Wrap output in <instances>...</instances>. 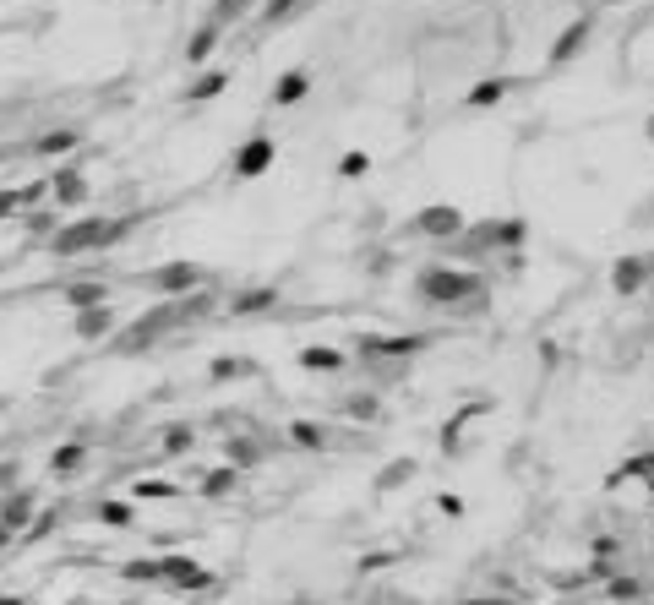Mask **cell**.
Masks as SVG:
<instances>
[{
  "instance_id": "1",
  "label": "cell",
  "mask_w": 654,
  "mask_h": 605,
  "mask_svg": "<svg viewBox=\"0 0 654 605\" xmlns=\"http://www.w3.org/2000/svg\"><path fill=\"white\" fill-rule=\"evenodd\" d=\"M126 229H131V218H115V224H104V218H71L65 229L49 235V251L55 257H82V251H98V246L120 240Z\"/></svg>"
},
{
  "instance_id": "2",
  "label": "cell",
  "mask_w": 654,
  "mask_h": 605,
  "mask_svg": "<svg viewBox=\"0 0 654 605\" xmlns=\"http://www.w3.org/2000/svg\"><path fill=\"white\" fill-rule=\"evenodd\" d=\"M420 295H426V300H437V306H458V300H475V295H480V278L437 267V273H426V278H420Z\"/></svg>"
},
{
  "instance_id": "3",
  "label": "cell",
  "mask_w": 654,
  "mask_h": 605,
  "mask_svg": "<svg viewBox=\"0 0 654 605\" xmlns=\"http://www.w3.org/2000/svg\"><path fill=\"white\" fill-rule=\"evenodd\" d=\"M267 164H273V142H267V136H251V142L235 153V180H257Z\"/></svg>"
},
{
  "instance_id": "4",
  "label": "cell",
  "mask_w": 654,
  "mask_h": 605,
  "mask_svg": "<svg viewBox=\"0 0 654 605\" xmlns=\"http://www.w3.org/2000/svg\"><path fill=\"white\" fill-rule=\"evenodd\" d=\"M415 229H420V235H442V240H453V235L464 229V218H458V207H426V213L415 218Z\"/></svg>"
},
{
  "instance_id": "5",
  "label": "cell",
  "mask_w": 654,
  "mask_h": 605,
  "mask_svg": "<svg viewBox=\"0 0 654 605\" xmlns=\"http://www.w3.org/2000/svg\"><path fill=\"white\" fill-rule=\"evenodd\" d=\"M153 284H158L164 295H186V289H196V284H202V267L175 262V267H158V273H153Z\"/></svg>"
},
{
  "instance_id": "6",
  "label": "cell",
  "mask_w": 654,
  "mask_h": 605,
  "mask_svg": "<svg viewBox=\"0 0 654 605\" xmlns=\"http://www.w3.org/2000/svg\"><path fill=\"white\" fill-rule=\"evenodd\" d=\"M109 333H115V311L109 306H82L76 311V338L93 344V338H109Z\"/></svg>"
},
{
  "instance_id": "7",
  "label": "cell",
  "mask_w": 654,
  "mask_h": 605,
  "mask_svg": "<svg viewBox=\"0 0 654 605\" xmlns=\"http://www.w3.org/2000/svg\"><path fill=\"white\" fill-rule=\"evenodd\" d=\"M0 524H5L11 535H16L22 524H33V491H16V486H11V491L0 497Z\"/></svg>"
},
{
  "instance_id": "8",
  "label": "cell",
  "mask_w": 654,
  "mask_h": 605,
  "mask_svg": "<svg viewBox=\"0 0 654 605\" xmlns=\"http://www.w3.org/2000/svg\"><path fill=\"white\" fill-rule=\"evenodd\" d=\"M158 579H169V584H186V590H207L213 584V573H202L196 562H186V557H175V562H158Z\"/></svg>"
},
{
  "instance_id": "9",
  "label": "cell",
  "mask_w": 654,
  "mask_h": 605,
  "mask_svg": "<svg viewBox=\"0 0 654 605\" xmlns=\"http://www.w3.org/2000/svg\"><path fill=\"white\" fill-rule=\"evenodd\" d=\"M649 273H654L649 257H622V262H617V273H611V289H617V295H633Z\"/></svg>"
},
{
  "instance_id": "10",
  "label": "cell",
  "mask_w": 654,
  "mask_h": 605,
  "mask_svg": "<svg viewBox=\"0 0 654 605\" xmlns=\"http://www.w3.org/2000/svg\"><path fill=\"white\" fill-rule=\"evenodd\" d=\"M49 191H55V202H65V207H71V202H82V197H87V175H82V169H60V175L49 180Z\"/></svg>"
},
{
  "instance_id": "11",
  "label": "cell",
  "mask_w": 654,
  "mask_h": 605,
  "mask_svg": "<svg viewBox=\"0 0 654 605\" xmlns=\"http://www.w3.org/2000/svg\"><path fill=\"white\" fill-rule=\"evenodd\" d=\"M82 464H87V437H76V442H65V448L49 453V469H55L60 480H65L71 469H82Z\"/></svg>"
},
{
  "instance_id": "12",
  "label": "cell",
  "mask_w": 654,
  "mask_h": 605,
  "mask_svg": "<svg viewBox=\"0 0 654 605\" xmlns=\"http://www.w3.org/2000/svg\"><path fill=\"white\" fill-rule=\"evenodd\" d=\"M306 93H311V71H284L278 87H273V104H295V98H306Z\"/></svg>"
},
{
  "instance_id": "13",
  "label": "cell",
  "mask_w": 654,
  "mask_h": 605,
  "mask_svg": "<svg viewBox=\"0 0 654 605\" xmlns=\"http://www.w3.org/2000/svg\"><path fill=\"white\" fill-rule=\"evenodd\" d=\"M76 142H82V131H71V126H55V131H44V136H38L33 147H38L44 158H55V153H71Z\"/></svg>"
},
{
  "instance_id": "14",
  "label": "cell",
  "mask_w": 654,
  "mask_h": 605,
  "mask_svg": "<svg viewBox=\"0 0 654 605\" xmlns=\"http://www.w3.org/2000/svg\"><path fill=\"white\" fill-rule=\"evenodd\" d=\"M584 38H589V16H579L562 38H557V49H551V60H573L579 49H584Z\"/></svg>"
},
{
  "instance_id": "15",
  "label": "cell",
  "mask_w": 654,
  "mask_h": 605,
  "mask_svg": "<svg viewBox=\"0 0 654 605\" xmlns=\"http://www.w3.org/2000/svg\"><path fill=\"white\" fill-rule=\"evenodd\" d=\"M300 366H306V371H338V366H344V355H338V349H327V344H311V349H300Z\"/></svg>"
},
{
  "instance_id": "16",
  "label": "cell",
  "mask_w": 654,
  "mask_h": 605,
  "mask_svg": "<svg viewBox=\"0 0 654 605\" xmlns=\"http://www.w3.org/2000/svg\"><path fill=\"white\" fill-rule=\"evenodd\" d=\"M224 71H207V76H196V87H186V104H202V98H213V93H224Z\"/></svg>"
},
{
  "instance_id": "17",
  "label": "cell",
  "mask_w": 654,
  "mask_h": 605,
  "mask_svg": "<svg viewBox=\"0 0 654 605\" xmlns=\"http://www.w3.org/2000/svg\"><path fill=\"white\" fill-rule=\"evenodd\" d=\"M65 300H71L76 311H82V306H104V284H71Z\"/></svg>"
},
{
  "instance_id": "18",
  "label": "cell",
  "mask_w": 654,
  "mask_h": 605,
  "mask_svg": "<svg viewBox=\"0 0 654 605\" xmlns=\"http://www.w3.org/2000/svg\"><path fill=\"white\" fill-rule=\"evenodd\" d=\"M98 524L126 529V524H131V508H126V502H98Z\"/></svg>"
},
{
  "instance_id": "19",
  "label": "cell",
  "mask_w": 654,
  "mask_h": 605,
  "mask_svg": "<svg viewBox=\"0 0 654 605\" xmlns=\"http://www.w3.org/2000/svg\"><path fill=\"white\" fill-rule=\"evenodd\" d=\"M508 87H513V82H480V87L469 93V109H480V104H497V98H502Z\"/></svg>"
},
{
  "instance_id": "20",
  "label": "cell",
  "mask_w": 654,
  "mask_h": 605,
  "mask_svg": "<svg viewBox=\"0 0 654 605\" xmlns=\"http://www.w3.org/2000/svg\"><path fill=\"white\" fill-rule=\"evenodd\" d=\"M27 197H44V186H33V191H0V218H11Z\"/></svg>"
},
{
  "instance_id": "21",
  "label": "cell",
  "mask_w": 654,
  "mask_h": 605,
  "mask_svg": "<svg viewBox=\"0 0 654 605\" xmlns=\"http://www.w3.org/2000/svg\"><path fill=\"white\" fill-rule=\"evenodd\" d=\"M267 306H273V289H251L235 300V311H267Z\"/></svg>"
},
{
  "instance_id": "22",
  "label": "cell",
  "mask_w": 654,
  "mask_h": 605,
  "mask_svg": "<svg viewBox=\"0 0 654 605\" xmlns=\"http://www.w3.org/2000/svg\"><path fill=\"white\" fill-rule=\"evenodd\" d=\"M213 38H218V27H213V22H207V27H202V33H196V38H191V49H186V55H191V60H202V55H207V49H213Z\"/></svg>"
},
{
  "instance_id": "23",
  "label": "cell",
  "mask_w": 654,
  "mask_h": 605,
  "mask_svg": "<svg viewBox=\"0 0 654 605\" xmlns=\"http://www.w3.org/2000/svg\"><path fill=\"white\" fill-rule=\"evenodd\" d=\"M366 164H371L366 153H344V158H338V175H349V180H360V175H366Z\"/></svg>"
},
{
  "instance_id": "24",
  "label": "cell",
  "mask_w": 654,
  "mask_h": 605,
  "mask_svg": "<svg viewBox=\"0 0 654 605\" xmlns=\"http://www.w3.org/2000/svg\"><path fill=\"white\" fill-rule=\"evenodd\" d=\"M289 437H295L300 448H322V426H306V420H300V426H289Z\"/></svg>"
},
{
  "instance_id": "25",
  "label": "cell",
  "mask_w": 654,
  "mask_h": 605,
  "mask_svg": "<svg viewBox=\"0 0 654 605\" xmlns=\"http://www.w3.org/2000/svg\"><path fill=\"white\" fill-rule=\"evenodd\" d=\"M409 475H415V464H409V459H398V464H387V469H382V486H404Z\"/></svg>"
},
{
  "instance_id": "26",
  "label": "cell",
  "mask_w": 654,
  "mask_h": 605,
  "mask_svg": "<svg viewBox=\"0 0 654 605\" xmlns=\"http://www.w3.org/2000/svg\"><path fill=\"white\" fill-rule=\"evenodd\" d=\"M207 497H224V491H235V469H218V475H207V486H202Z\"/></svg>"
},
{
  "instance_id": "27",
  "label": "cell",
  "mask_w": 654,
  "mask_h": 605,
  "mask_svg": "<svg viewBox=\"0 0 654 605\" xmlns=\"http://www.w3.org/2000/svg\"><path fill=\"white\" fill-rule=\"evenodd\" d=\"M344 415H355V420H371V415H377V398H349V404H344Z\"/></svg>"
},
{
  "instance_id": "28",
  "label": "cell",
  "mask_w": 654,
  "mask_h": 605,
  "mask_svg": "<svg viewBox=\"0 0 654 605\" xmlns=\"http://www.w3.org/2000/svg\"><path fill=\"white\" fill-rule=\"evenodd\" d=\"M164 448H169V453H186V448H191V426H175V431H169V442H164Z\"/></svg>"
},
{
  "instance_id": "29",
  "label": "cell",
  "mask_w": 654,
  "mask_h": 605,
  "mask_svg": "<svg viewBox=\"0 0 654 605\" xmlns=\"http://www.w3.org/2000/svg\"><path fill=\"white\" fill-rule=\"evenodd\" d=\"M295 5H300V0H273V5H267V16H262V22H278V16H289V11H295Z\"/></svg>"
},
{
  "instance_id": "30",
  "label": "cell",
  "mask_w": 654,
  "mask_h": 605,
  "mask_svg": "<svg viewBox=\"0 0 654 605\" xmlns=\"http://www.w3.org/2000/svg\"><path fill=\"white\" fill-rule=\"evenodd\" d=\"M11 486H16V464H11V459H0V497H5Z\"/></svg>"
},
{
  "instance_id": "31",
  "label": "cell",
  "mask_w": 654,
  "mask_h": 605,
  "mask_svg": "<svg viewBox=\"0 0 654 605\" xmlns=\"http://www.w3.org/2000/svg\"><path fill=\"white\" fill-rule=\"evenodd\" d=\"M649 142H654V115H649Z\"/></svg>"
},
{
  "instance_id": "32",
  "label": "cell",
  "mask_w": 654,
  "mask_h": 605,
  "mask_svg": "<svg viewBox=\"0 0 654 605\" xmlns=\"http://www.w3.org/2000/svg\"><path fill=\"white\" fill-rule=\"evenodd\" d=\"M0 409H5V398H0Z\"/></svg>"
}]
</instances>
